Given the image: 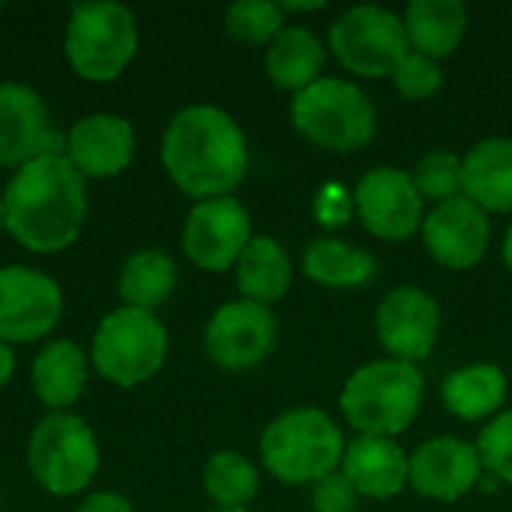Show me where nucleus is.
Wrapping results in <instances>:
<instances>
[{
    "label": "nucleus",
    "instance_id": "obj_1",
    "mask_svg": "<svg viewBox=\"0 0 512 512\" xmlns=\"http://www.w3.org/2000/svg\"><path fill=\"white\" fill-rule=\"evenodd\" d=\"M162 165L189 198H225L249 171L246 132L216 105H189L165 129Z\"/></svg>",
    "mask_w": 512,
    "mask_h": 512
},
{
    "label": "nucleus",
    "instance_id": "obj_2",
    "mask_svg": "<svg viewBox=\"0 0 512 512\" xmlns=\"http://www.w3.org/2000/svg\"><path fill=\"white\" fill-rule=\"evenodd\" d=\"M84 213V177L66 156L21 165L3 192V228L30 252L66 249L78 237Z\"/></svg>",
    "mask_w": 512,
    "mask_h": 512
},
{
    "label": "nucleus",
    "instance_id": "obj_3",
    "mask_svg": "<svg viewBox=\"0 0 512 512\" xmlns=\"http://www.w3.org/2000/svg\"><path fill=\"white\" fill-rule=\"evenodd\" d=\"M423 372L402 360H372L351 372L339 408L357 435L396 438L411 429L423 408Z\"/></svg>",
    "mask_w": 512,
    "mask_h": 512
},
{
    "label": "nucleus",
    "instance_id": "obj_4",
    "mask_svg": "<svg viewBox=\"0 0 512 512\" xmlns=\"http://www.w3.org/2000/svg\"><path fill=\"white\" fill-rule=\"evenodd\" d=\"M345 432L321 408H291L261 435V462L285 486H315L339 471Z\"/></svg>",
    "mask_w": 512,
    "mask_h": 512
},
{
    "label": "nucleus",
    "instance_id": "obj_5",
    "mask_svg": "<svg viewBox=\"0 0 512 512\" xmlns=\"http://www.w3.org/2000/svg\"><path fill=\"white\" fill-rule=\"evenodd\" d=\"M291 126L312 144L351 153L366 147L378 132L372 99L348 78L321 75L315 84L291 96Z\"/></svg>",
    "mask_w": 512,
    "mask_h": 512
},
{
    "label": "nucleus",
    "instance_id": "obj_6",
    "mask_svg": "<svg viewBox=\"0 0 512 512\" xmlns=\"http://www.w3.org/2000/svg\"><path fill=\"white\" fill-rule=\"evenodd\" d=\"M165 354L168 330L144 309L123 306L105 315L93 336V366L117 387H135L153 378L162 369Z\"/></svg>",
    "mask_w": 512,
    "mask_h": 512
},
{
    "label": "nucleus",
    "instance_id": "obj_7",
    "mask_svg": "<svg viewBox=\"0 0 512 512\" xmlns=\"http://www.w3.org/2000/svg\"><path fill=\"white\" fill-rule=\"evenodd\" d=\"M327 45L333 57L360 78L393 75L411 51L402 15L378 3L348 6L330 24Z\"/></svg>",
    "mask_w": 512,
    "mask_h": 512
},
{
    "label": "nucleus",
    "instance_id": "obj_8",
    "mask_svg": "<svg viewBox=\"0 0 512 512\" xmlns=\"http://www.w3.org/2000/svg\"><path fill=\"white\" fill-rule=\"evenodd\" d=\"M138 48L135 15L120 3H81L66 24V57L87 81H114Z\"/></svg>",
    "mask_w": 512,
    "mask_h": 512
},
{
    "label": "nucleus",
    "instance_id": "obj_9",
    "mask_svg": "<svg viewBox=\"0 0 512 512\" xmlns=\"http://www.w3.org/2000/svg\"><path fill=\"white\" fill-rule=\"evenodd\" d=\"M27 459L33 477L51 495L63 498L81 492L93 480L99 468V447L81 417L54 411L36 423Z\"/></svg>",
    "mask_w": 512,
    "mask_h": 512
},
{
    "label": "nucleus",
    "instance_id": "obj_10",
    "mask_svg": "<svg viewBox=\"0 0 512 512\" xmlns=\"http://www.w3.org/2000/svg\"><path fill=\"white\" fill-rule=\"evenodd\" d=\"M354 210L360 225L387 243L414 237L423 228V198L411 180V171L378 165L369 168L354 189Z\"/></svg>",
    "mask_w": 512,
    "mask_h": 512
},
{
    "label": "nucleus",
    "instance_id": "obj_11",
    "mask_svg": "<svg viewBox=\"0 0 512 512\" xmlns=\"http://www.w3.org/2000/svg\"><path fill=\"white\" fill-rule=\"evenodd\" d=\"M249 240L252 219L234 195L198 201L183 225V252L207 273H225L237 264Z\"/></svg>",
    "mask_w": 512,
    "mask_h": 512
},
{
    "label": "nucleus",
    "instance_id": "obj_12",
    "mask_svg": "<svg viewBox=\"0 0 512 512\" xmlns=\"http://www.w3.org/2000/svg\"><path fill=\"white\" fill-rule=\"evenodd\" d=\"M279 324L267 306L249 303V300H231L213 312L204 330V348L207 357L228 369L243 372L261 366L270 351L276 348Z\"/></svg>",
    "mask_w": 512,
    "mask_h": 512
},
{
    "label": "nucleus",
    "instance_id": "obj_13",
    "mask_svg": "<svg viewBox=\"0 0 512 512\" xmlns=\"http://www.w3.org/2000/svg\"><path fill=\"white\" fill-rule=\"evenodd\" d=\"M375 333L393 360L417 366L438 345L441 306L429 291L417 285H399L381 297L375 309Z\"/></svg>",
    "mask_w": 512,
    "mask_h": 512
},
{
    "label": "nucleus",
    "instance_id": "obj_14",
    "mask_svg": "<svg viewBox=\"0 0 512 512\" xmlns=\"http://www.w3.org/2000/svg\"><path fill=\"white\" fill-rule=\"evenodd\" d=\"M483 480L477 444L456 435H438L408 453V486L429 501L453 504L474 492Z\"/></svg>",
    "mask_w": 512,
    "mask_h": 512
},
{
    "label": "nucleus",
    "instance_id": "obj_15",
    "mask_svg": "<svg viewBox=\"0 0 512 512\" xmlns=\"http://www.w3.org/2000/svg\"><path fill=\"white\" fill-rule=\"evenodd\" d=\"M420 234L435 264L447 270H471L489 252L492 222L486 210L459 195L444 204H435L426 213Z\"/></svg>",
    "mask_w": 512,
    "mask_h": 512
},
{
    "label": "nucleus",
    "instance_id": "obj_16",
    "mask_svg": "<svg viewBox=\"0 0 512 512\" xmlns=\"http://www.w3.org/2000/svg\"><path fill=\"white\" fill-rule=\"evenodd\" d=\"M60 285L27 267L0 270V342H36L60 318Z\"/></svg>",
    "mask_w": 512,
    "mask_h": 512
},
{
    "label": "nucleus",
    "instance_id": "obj_17",
    "mask_svg": "<svg viewBox=\"0 0 512 512\" xmlns=\"http://www.w3.org/2000/svg\"><path fill=\"white\" fill-rule=\"evenodd\" d=\"M66 138L51 126L48 108L24 84H0V165H27L63 156Z\"/></svg>",
    "mask_w": 512,
    "mask_h": 512
},
{
    "label": "nucleus",
    "instance_id": "obj_18",
    "mask_svg": "<svg viewBox=\"0 0 512 512\" xmlns=\"http://www.w3.org/2000/svg\"><path fill=\"white\" fill-rule=\"evenodd\" d=\"M135 153V132L117 114L81 117L66 138V159L81 177H114L129 168Z\"/></svg>",
    "mask_w": 512,
    "mask_h": 512
},
{
    "label": "nucleus",
    "instance_id": "obj_19",
    "mask_svg": "<svg viewBox=\"0 0 512 512\" xmlns=\"http://www.w3.org/2000/svg\"><path fill=\"white\" fill-rule=\"evenodd\" d=\"M339 471L360 498L390 501L408 486V453L396 438L357 435L348 441Z\"/></svg>",
    "mask_w": 512,
    "mask_h": 512
},
{
    "label": "nucleus",
    "instance_id": "obj_20",
    "mask_svg": "<svg viewBox=\"0 0 512 512\" xmlns=\"http://www.w3.org/2000/svg\"><path fill=\"white\" fill-rule=\"evenodd\" d=\"M462 195L486 213H510L512 138L489 135L462 156Z\"/></svg>",
    "mask_w": 512,
    "mask_h": 512
},
{
    "label": "nucleus",
    "instance_id": "obj_21",
    "mask_svg": "<svg viewBox=\"0 0 512 512\" xmlns=\"http://www.w3.org/2000/svg\"><path fill=\"white\" fill-rule=\"evenodd\" d=\"M507 372L495 363H468L462 369H453L441 381V402L444 408L465 420V423H480L492 420L501 414L507 402Z\"/></svg>",
    "mask_w": 512,
    "mask_h": 512
},
{
    "label": "nucleus",
    "instance_id": "obj_22",
    "mask_svg": "<svg viewBox=\"0 0 512 512\" xmlns=\"http://www.w3.org/2000/svg\"><path fill=\"white\" fill-rule=\"evenodd\" d=\"M327 60V45L321 36L303 24H285L267 45L264 69L279 90L300 93L321 78Z\"/></svg>",
    "mask_w": 512,
    "mask_h": 512
},
{
    "label": "nucleus",
    "instance_id": "obj_23",
    "mask_svg": "<svg viewBox=\"0 0 512 512\" xmlns=\"http://www.w3.org/2000/svg\"><path fill=\"white\" fill-rule=\"evenodd\" d=\"M468 18V6L462 0H411L402 12L411 51L438 63L462 45Z\"/></svg>",
    "mask_w": 512,
    "mask_h": 512
},
{
    "label": "nucleus",
    "instance_id": "obj_24",
    "mask_svg": "<svg viewBox=\"0 0 512 512\" xmlns=\"http://www.w3.org/2000/svg\"><path fill=\"white\" fill-rule=\"evenodd\" d=\"M291 282H294V261L288 249L270 234L252 237L237 261V288L243 300L270 309V303L288 294Z\"/></svg>",
    "mask_w": 512,
    "mask_h": 512
},
{
    "label": "nucleus",
    "instance_id": "obj_25",
    "mask_svg": "<svg viewBox=\"0 0 512 512\" xmlns=\"http://www.w3.org/2000/svg\"><path fill=\"white\" fill-rule=\"evenodd\" d=\"M303 273L315 285L348 291V288H363L366 282L375 279L378 264L375 255H369L360 246H351L339 237H315L306 252H303Z\"/></svg>",
    "mask_w": 512,
    "mask_h": 512
},
{
    "label": "nucleus",
    "instance_id": "obj_26",
    "mask_svg": "<svg viewBox=\"0 0 512 512\" xmlns=\"http://www.w3.org/2000/svg\"><path fill=\"white\" fill-rule=\"evenodd\" d=\"M33 390L48 408H69L87 384V357L75 342H48L33 363Z\"/></svg>",
    "mask_w": 512,
    "mask_h": 512
},
{
    "label": "nucleus",
    "instance_id": "obj_27",
    "mask_svg": "<svg viewBox=\"0 0 512 512\" xmlns=\"http://www.w3.org/2000/svg\"><path fill=\"white\" fill-rule=\"evenodd\" d=\"M174 285H177V267L165 252L156 249H141L129 255L117 279V291L126 300V306L144 312L162 306L174 294Z\"/></svg>",
    "mask_w": 512,
    "mask_h": 512
},
{
    "label": "nucleus",
    "instance_id": "obj_28",
    "mask_svg": "<svg viewBox=\"0 0 512 512\" xmlns=\"http://www.w3.org/2000/svg\"><path fill=\"white\" fill-rule=\"evenodd\" d=\"M258 486L261 480L255 465L234 450H222L204 465V489L219 510H246V504L258 495Z\"/></svg>",
    "mask_w": 512,
    "mask_h": 512
},
{
    "label": "nucleus",
    "instance_id": "obj_29",
    "mask_svg": "<svg viewBox=\"0 0 512 512\" xmlns=\"http://www.w3.org/2000/svg\"><path fill=\"white\" fill-rule=\"evenodd\" d=\"M411 180L423 201L444 204L462 195V156L453 150H429L423 153L414 168Z\"/></svg>",
    "mask_w": 512,
    "mask_h": 512
},
{
    "label": "nucleus",
    "instance_id": "obj_30",
    "mask_svg": "<svg viewBox=\"0 0 512 512\" xmlns=\"http://www.w3.org/2000/svg\"><path fill=\"white\" fill-rule=\"evenodd\" d=\"M285 27V12L273 0H237L225 9V30L249 45H270Z\"/></svg>",
    "mask_w": 512,
    "mask_h": 512
},
{
    "label": "nucleus",
    "instance_id": "obj_31",
    "mask_svg": "<svg viewBox=\"0 0 512 512\" xmlns=\"http://www.w3.org/2000/svg\"><path fill=\"white\" fill-rule=\"evenodd\" d=\"M477 453L483 471L512 486V408L501 411L486 423V429L477 438Z\"/></svg>",
    "mask_w": 512,
    "mask_h": 512
},
{
    "label": "nucleus",
    "instance_id": "obj_32",
    "mask_svg": "<svg viewBox=\"0 0 512 512\" xmlns=\"http://www.w3.org/2000/svg\"><path fill=\"white\" fill-rule=\"evenodd\" d=\"M396 90L411 99V102H423V99H432L441 84H444V72H441V63L426 57V54H417V51H408V57L396 66V72L390 75Z\"/></svg>",
    "mask_w": 512,
    "mask_h": 512
},
{
    "label": "nucleus",
    "instance_id": "obj_33",
    "mask_svg": "<svg viewBox=\"0 0 512 512\" xmlns=\"http://www.w3.org/2000/svg\"><path fill=\"white\" fill-rule=\"evenodd\" d=\"M357 492L354 486L345 480L342 471L327 474L324 480H318L312 486V507L315 512H354L357 510Z\"/></svg>",
    "mask_w": 512,
    "mask_h": 512
},
{
    "label": "nucleus",
    "instance_id": "obj_34",
    "mask_svg": "<svg viewBox=\"0 0 512 512\" xmlns=\"http://www.w3.org/2000/svg\"><path fill=\"white\" fill-rule=\"evenodd\" d=\"M351 207H354V198L345 195L342 186H324L318 201H315V213H318V222L324 225H342L351 219Z\"/></svg>",
    "mask_w": 512,
    "mask_h": 512
},
{
    "label": "nucleus",
    "instance_id": "obj_35",
    "mask_svg": "<svg viewBox=\"0 0 512 512\" xmlns=\"http://www.w3.org/2000/svg\"><path fill=\"white\" fill-rule=\"evenodd\" d=\"M75 512H132V504L123 498V495H114V492H96L90 495L81 507Z\"/></svg>",
    "mask_w": 512,
    "mask_h": 512
},
{
    "label": "nucleus",
    "instance_id": "obj_36",
    "mask_svg": "<svg viewBox=\"0 0 512 512\" xmlns=\"http://www.w3.org/2000/svg\"><path fill=\"white\" fill-rule=\"evenodd\" d=\"M12 372H15V357H12L9 345H6V342H0V387H3V384H9Z\"/></svg>",
    "mask_w": 512,
    "mask_h": 512
},
{
    "label": "nucleus",
    "instance_id": "obj_37",
    "mask_svg": "<svg viewBox=\"0 0 512 512\" xmlns=\"http://www.w3.org/2000/svg\"><path fill=\"white\" fill-rule=\"evenodd\" d=\"M279 6H282L285 15H288V12H318V9H324L321 0H312V3H279Z\"/></svg>",
    "mask_w": 512,
    "mask_h": 512
},
{
    "label": "nucleus",
    "instance_id": "obj_38",
    "mask_svg": "<svg viewBox=\"0 0 512 512\" xmlns=\"http://www.w3.org/2000/svg\"><path fill=\"white\" fill-rule=\"evenodd\" d=\"M501 255H504V264H507V270L512 273V222H510V228H507V234H504V246H501Z\"/></svg>",
    "mask_w": 512,
    "mask_h": 512
},
{
    "label": "nucleus",
    "instance_id": "obj_39",
    "mask_svg": "<svg viewBox=\"0 0 512 512\" xmlns=\"http://www.w3.org/2000/svg\"><path fill=\"white\" fill-rule=\"evenodd\" d=\"M0 228H3V198H0Z\"/></svg>",
    "mask_w": 512,
    "mask_h": 512
},
{
    "label": "nucleus",
    "instance_id": "obj_40",
    "mask_svg": "<svg viewBox=\"0 0 512 512\" xmlns=\"http://www.w3.org/2000/svg\"><path fill=\"white\" fill-rule=\"evenodd\" d=\"M216 512H252V510H216Z\"/></svg>",
    "mask_w": 512,
    "mask_h": 512
}]
</instances>
